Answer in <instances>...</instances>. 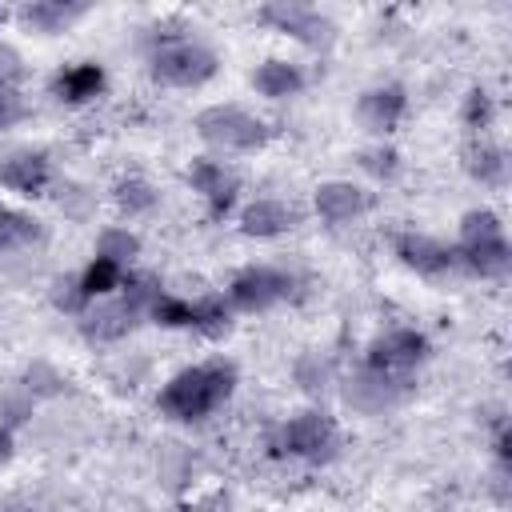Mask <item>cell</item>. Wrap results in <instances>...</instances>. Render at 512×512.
Segmentation results:
<instances>
[{"instance_id":"7a4b0ae2","label":"cell","mask_w":512,"mask_h":512,"mask_svg":"<svg viewBox=\"0 0 512 512\" xmlns=\"http://www.w3.org/2000/svg\"><path fill=\"white\" fill-rule=\"evenodd\" d=\"M152 76L172 88H196L216 76V52L196 40H168L152 52Z\"/></svg>"},{"instance_id":"7c38bea8","label":"cell","mask_w":512,"mask_h":512,"mask_svg":"<svg viewBox=\"0 0 512 512\" xmlns=\"http://www.w3.org/2000/svg\"><path fill=\"white\" fill-rule=\"evenodd\" d=\"M404 108H408L404 88H400V84H384V88L364 92L356 112H360V120H364V128H368V132H392V128L400 124Z\"/></svg>"},{"instance_id":"30bf717a","label":"cell","mask_w":512,"mask_h":512,"mask_svg":"<svg viewBox=\"0 0 512 512\" xmlns=\"http://www.w3.org/2000/svg\"><path fill=\"white\" fill-rule=\"evenodd\" d=\"M368 204H372L368 192L356 188V184H348V180H328V184L316 188V212L328 224H348L360 212H368Z\"/></svg>"},{"instance_id":"52a82bcc","label":"cell","mask_w":512,"mask_h":512,"mask_svg":"<svg viewBox=\"0 0 512 512\" xmlns=\"http://www.w3.org/2000/svg\"><path fill=\"white\" fill-rule=\"evenodd\" d=\"M288 288H292V280L276 268H244V272H236L228 300L244 312H260V308H272L276 300H284Z\"/></svg>"},{"instance_id":"ffe728a7","label":"cell","mask_w":512,"mask_h":512,"mask_svg":"<svg viewBox=\"0 0 512 512\" xmlns=\"http://www.w3.org/2000/svg\"><path fill=\"white\" fill-rule=\"evenodd\" d=\"M96 256L112 260L116 268H124V264H132L140 256V236L128 232V228H104L100 240H96Z\"/></svg>"},{"instance_id":"7402d4cb","label":"cell","mask_w":512,"mask_h":512,"mask_svg":"<svg viewBox=\"0 0 512 512\" xmlns=\"http://www.w3.org/2000/svg\"><path fill=\"white\" fill-rule=\"evenodd\" d=\"M84 8L80 4H56V0H40V4H28L20 16L36 28V32H60L72 16H80Z\"/></svg>"},{"instance_id":"2e32d148","label":"cell","mask_w":512,"mask_h":512,"mask_svg":"<svg viewBox=\"0 0 512 512\" xmlns=\"http://www.w3.org/2000/svg\"><path fill=\"white\" fill-rule=\"evenodd\" d=\"M252 84L260 96H272V100H284V96H296L304 88V76L296 64L288 60H264L256 72H252Z\"/></svg>"},{"instance_id":"6da1fadb","label":"cell","mask_w":512,"mask_h":512,"mask_svg":"<svg viewBox=\"0 0 512 512\" xmlns=\"http://www.w3.org/2000/svg\"><path fill=\"white\" fill-rule=\"evenodd\" d=\"M236 388V364L228 360H204L196 368H184L172 376L160 392V412L172 420H204L212 408H220Z\"/></svg>"},{"instance_id":"5b68a950","label":"cell","mask_w":512,"mask_h":512,"mask_svg":"<svg viewBox=\"0 0 512 512\" xmlns=\"http://www.w3.org/2000/svg\"><path fill=\"white\" fill-rule=\"evenodd\" d=\"M260 20L272 24V28H280V32H288V36H296V40H304V44H312V48H320V44L332 40V20L320 16L308 4H296V0H272V4H264L260 8Z\"/></svg>"},{"instance_id":"cb8c5ba5","label":"cell","mask_w":512,"mask_h":512,"mask_svg":"<svg viewBox=\"0 0 512 512\" xmlns=\"http://www.w3.org/2000/svg\"><path fill=\"white\" fill-rule=\"evenodd\" d=\"M492 236H504V224L492 208H476L460 220V248L464 244H476V240H492Z\"/></svg>"},{"instance_id":"ac0fdd59","label":"cell","mask_w":512,"mask_h":512,"mask_svg":"<svg viewBox=\"0 0 512 512\" xmlns=\"http://www.w3.org/2000/svg\"><path fill=\"white\" fill-rule=\"evenodd\" d=\"M104 88V68L100 64H72L68 72L56 76V96L68 104H84L92 96H100Z\"/></svg>"},{"instance_id":"e0dca14e","label":"cell","mask_w":512,"mask_h":512,"mask_svg":"<svg viewBox=\"0 0 512 512\" xmlns=\"http://www.w3.org/2000/svg\"><path fill=\"white\" fill-rule=\"evenodd\" d=\"M464 168H468L472 180L496 188V184H504L508 160H504V148H500V144H492V140H472V144L464 148Z\"/></svg>"},{"instance_id":"9a60e30c","label":"cell","mask_w":512,"mask_h":512,"mask_svg":"<svg viewBox=\"0 0 512 512\" xmlns=\"http://www.w3.org/2000/svg\"><path fill=\"white\" fill-rule=\"evenodd\" d=\"M476 276H504L508 264H512V248L504 236H492V240H476V244H464L456 252Z\"/></svg>"},{"instance_id":"8992f818","label":"cell","mask_w":512,"mask_h":512,"mask_svg":"<svg viewBox=\"0 0 512 512\" xmlns=\"http://www.w3.org/2000/svg\"><path fill=\"white\" fill-rule=\"evenodd\" d=\"M428 356V340L416 328H396L388 336H380L368 348V368L376 372H392V376H408V368H416Z\"/></svg>"},{"instance_id":"9c48e42d","label":"cell","mask_w":512,"mask_h":512,"mask_svg":"<svg viewBox=\"0 0 512 512\" xmlns=\"http://www.w3.org/2000/svg\"><path fill=\"white\" fill-rule=\"evenodd\" d=\"M396 256L408 268H416L420 276H440V272H448L456 264V252L452 248H444L440 240L420 236V232H400L396 236Z\"/></svg>"},{"instance_id":"d4e9b609","label":"cell","mask_w":512,"mask_h":512,"mask_svg":"<svg viewBox=\"0 0 512 512\" xmlns=\"http://www.w3.org/2000/svg\"><path fill=\"white\" fill-rule=\"evenodd\" d=\"M116 204H120L128 216H136V212H148V208L156 204V192H152V184H148V180L128 176V180H120V184H116Z\"/></svg>"},{"instance_id":"4fadbf2b","label":"cell","mask_w":512,"mask_h":512,"mask_svg":"<svg viewBox=\"0 0 512 512\" xmlns=\"http://www.w3.org/2000/svg\"><path fill=\"white\" fill-rule=\"evenodd\" d=\"M48 176H52V168H48V156H40V152H16V156L0 160V184L20 196L44 192Z\"/></svg>"},{"instance_id":"4316f807","label":"cell","mask_w":512,"mask_h":512,"mask_svg":"<svg viewBox=\"0 0 512 512\" xmlns=\"http://www.w3.org/2000/svg\"><path fill=\"white\" fill-rule=\"evenodd\" d=\"M492 116H496L492 96H488L484 88H472V92H468V100H464V124L480 132V128H488V124H492Z\"/></svg>"},{"instance_id":"603a6c76","label":"cell","mask_w":512,"mask_h":512,"mask_svg":"<svg viewBox=\"0 0 512 512\" xmlns=\"http://www.w3.org/2000/svg\"><path fill=\"white\" fill-rule=\"evenodd\" d=\"M120 276H124V268H116L112 260H100V256H96V260L84 268V276H80V296H84V300L104 296V292L120 288Z\"/></svg>"},{"instance_id":"277c9868","label":"cell","mask_w":512,"mask_h":512,"mask_svg":"<svg viewBox=\"0 0 512 512\" xmlns=\"http://www.w3.org/2000/svg\"><path fill=\"white\" fill-rule=\"evenodd\" d=\"M276 452H288V456H300V460H332L336 448H340V432L332 424V416L324 412H300L292 416L280 432H276Z\"/></svg>"},{"instance_id":"484cf974","label":"cell","mask_w":512,"mask_h":512,"mask_svg":"<svg viewBox=\"0 0 512 512\" xmlns=\"http://www.w3.org/2000/svg\"><path fill=\"white\" fill-rule=\"evenodd\" d=\"M148 316L156 324H164V328H192V304L188 300H176V296H164V292L152 300Z\"/></svg>"},{"instance_id":"f1b7e54d","label":"cell","mask_w":512,"mask_h":512,"mask_svg":"<svg viewBox=\"0 0 512 512\" xmlns=\"http://www.w3.org/2000/svg\"><path fill=\"white\" fill-rule=\"evenodd\" d=\"M20 116H24V100L16 96V88H12V84H0V128L16 124Z\"/></svg>"},{"instance_id":"5bb4252c","label":"cell","mask_w":512,"mask_h":512,"mask_svg":"<svg viewBox=\"0 0 512 512\" xmlns=\"http://www.w3.org/2000/svg\"><path fill=\"white\" fill-rule=\"evenodd\" d=\"M296 224V212L280 200H252L244 212H240V232L244 236H280Z\"/></svg>"},{"instance_id":"d6986e66","label":"cell","mask_w":512,"mask_h":512,"mask_svg":"<svg viewBox=\"0 0 512 512\" xmlns=\"http://www.w3.org/2000/svg\"><path fill=\"white\" fill-rule=\"evenodd\" d=\"M192 328L204 332V336H212V340L228 336L232 332V308H228V300L224 296H204L200 304H192Z\"/></svg>"},{"instance_id":"f546056e","label":"cell","mask_w":512,"mask_h":512,"mask_svg":"<svg viewBox=\"0 0 512 512\" xmlns=\"http://www.w3.org/2000/svg\"><path fill=\"white\" fill-rule=\"evenodd\" d=\"M12 456V432L8 428H0V464Z\"/></svg>"},{"instance_id":"8fae6325","label":"cell","mask_w":512,"mask_h":512,"mask_svg":"<svg viewBox=\"0 0 512 512\" xmlns=\"http://www.w3.org/2000/svg\"><path fill=\"white\" fill-rule=\"evenodd\" d=\"M404 392H408V376H392V372H376V368H368L364 376H356L348 384V400L364 412H380V408L396 404Z\"/></svg>"},{"instance_id":"44dd1931","label":"cell","mask_w":512,"mask_h":512,"mask_svg":"<svg viewBox=\"0 0 512 512\" xmlns=\"http://www.w3.org/2000/svg\"><path fill=\"white\" fill-rule=\"evenodd\" d=\"M40 236V224L28 212L16 208H0V252H16L24 244H32Z\"/></svg>"},{"instance_id":"1f68e13d","label":"cell","mask_w":512,"mask_h":512,"mask_svg":"<svg viewBox=\"0 0 512 512\" xmlns=\"http://www.w3.org/2000/svg\"><path fill=\"white\" fill-rule=\"evenodd\" d=\"M436 512H444V508H436Z\"/></svg>"},{"instance_id":"ba28073f","label":"cell","mask_w":512,"mask_h":512,"mask_svg":"<svg viewBox=\"0 0 512 512\" xmlns=\"http://www.w3.org/2000/svg\"><path fill=\"white\" fill-rule=\"evenodd\" d=\"M188 184L208 200V212L212 216H224L240 192V180L232 168H224L220 160H192L188 168Z\"/></svg>"},{"instance_id":"3957f363","label":"cell","mask_w":512,"mask_h":512,"mask_svg":"<svg viewBox=\"0 0 512 512\" xmlns=\"http://www.w3.org/2000/svg\"><path fill=\"white\" fill-rule=\"evenodd\" d=\"M196 132L216 144V148H236V152H252L268 140V124L256 120L252 112L236 108V104H212L196 116Z\"/></svg>"},{"instance_id":"4dcf8cb0","label":"cell","mask_w":512,"mask_h":512,"mask_svg":"<svg viewBox=\"0 0 512 512\" xmlns=\"http://www.w3.org/2000/svg\"><path fill=\"white\" fill-rule=\"evenodd\" d=\"M12 512H28V508H12Z\"/></svg>"},{"instance_id":"83f0119b","label":"cell","mask_w":512,"mask_h":512,"mask_svg":"<svg viewBox=\"0 0 512 512\" xmlns=\"http://www.w3.org/2000/svg\"><path fill=\"white\" fill-rule=\"evenodd\" d=\"M396 160H400V156H396L392 148H372V152H364V156H360V168H368L372 176H380V180H384V176H392V172H396Z\"/></svg>"}]
</instances>
